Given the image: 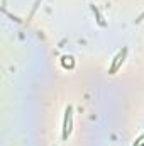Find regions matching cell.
<instances>
[{
	"mask_svg": "<svg viewBox=\"0 0 144 146\" xmlns=\"http://www.w3.org/2000/svg\"><path fill=\"white\" fill-rule=\"evenodd\" d=\"M73 129V107L68 106L66 110H65V121H63V139L66 141L70 133Z\"/></svg>",
	"mask_w": 144,
	"mask_h": 146,
	"instance_id": "cell-1",
	"label": "cell"
},
{
	"mask_svg": "<svg viewBox=\"0 0 144 146\" xmlns=\"http://www.w3.org/2000/svg\"><path fill=\"white\" fill-rule=\"evenodd\" d=\"M126 56H127V48H122V49L115 54V58H114V61H112V65H110V68H108V73H110V75H115V73H117V70L122 66Z\"/></svg>",
	"mask_w": 144,
	"mask_h": 146,
	"instance_id": "cell-2",
	"label": "cell"
},
{
	"mask_svg": "<svg viewBox=\"0 0 144 146\" xmlns=\"http://www.w3.org/2000/svg\"><path fill=\"white\" fill-rule=\"evenodd\" d=\"M92 7V10H93V14H95V17H97V22L100 24V26H105V21H104V17H102V14H100V10H98V7L97 5H90Z\"/></svg>",
	"mask_w": 144,
	"mask_h": 146,
	"instance_id": "cell-3",
	"label": "cell"
},
{
	"mask_svg": "<svg viewBox=\"0 0 144 146\" xmlns=\"http://www.w3.org/2000/svg\"><path fill=\"white\" fill-rule=\"evenodd\" d=\"M61 63H63L65 68H73V65H75L71 56H63V61H61Z\"/></svg>",
	"mask_w": 144,
	"mask_h": 146,
	"instance_id": "cell-4",
	"label": "cell"
},
{
	"mask_svg": "<svg viewBox=\"0 0 144 146\" xmlns=\"http://www.w3.org/2000/svg\"><path fill=\"white\" fill-rule=\"evenodd\" d=\"M39 3H41V0H36V3H34V7H32V12H31V17L34 15V12L37 10V7H39Z\"/></svg>",
	"mask_w": 144,
	"mask_h": 146,
	"instance_id": "cell-5",
	"label": "cell"
},
{
	"mask_svg": "<svg viewBox=\"0 0 144 146\" xmlns=\"http://www.w3.org/2000/svg\"><path fill=\"white\" fill-rule=\"evenodd\" d=\"M141 141H144V133H143V134H141V136H139V138H137V139H136V143H134V145H132V146H137V145H139V143H141Z\"/></svg>",
	"mask_w": 144,
	"mask_h": 146,
	"instance_id": "cell-6",
	"label": "cell"
},
{
	"mask_svg": "<svg viewBox=\"0 0 144 146\" xmlns=\"http://www.w3.org/2000/svg\"><path fill=\"white\" fill-rule=\"evenodd\" d=\"M143 19H144V12H143V14H141V15H139V17H137V19H136V22H141Z\"/></svg>",
	"mask_w": 144,
	"mask_h": 146,
	"instance_id": "cell-7",
	"label": "cell"
},
{
	"mask_svg": "<svg viewBox=\"0 0 144 146\" xmlns=\"http://www.w3.org/2000/svg\"><path fill=\"white\" fill-rule=\"evenodd\" d=\"M137 146H144V141H141V143H139V145H137Z\"/></svg>",
	"mask_w": 144,
	"mask_h": 146,
	"instance_id": "cell-8",
	"label": "cell"
}]
</instances>
